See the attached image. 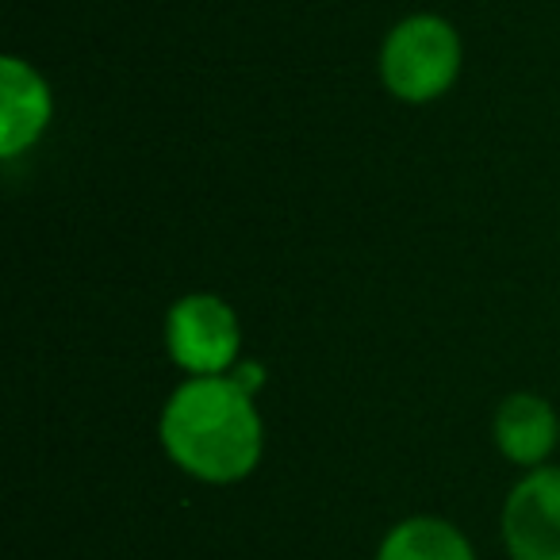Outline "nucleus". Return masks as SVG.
<instances>
[{"instance_id":"nucleus-5","label":"nucleus","mask_w":560,"mask_h":560,"mask_svg":"<svg viewBox=\"0 0 560 560\" xmlns=\"http://www.w3.org/2000/svg\"><path fill=\"white\" fill-rule=\"evenodd\" d=\"M55 124V89L35 62L0 58V158L16 162L43 142Z\"/></svg>"},{"instance_id":"nucleus-4","label":"nucleus","mask_w":560,"mask_h":560,"mask_svg":"<svg viewBox=\"0 0 560 560\" xmlns=\"http://www.w3.org/2000/svg\"><path fill=\"white\" fill-rule=\"evenodd\" d=\"M511 560H560V465H541L511 483L499 511Z\"/></svg>"},{"instance_id":"nucleus-6","label":"nucleus","mask_w":560,"mask_h":560,"mask_svg":"<svg viewBox=\"0 0 560 560\" xmlns=\"http://www.w3.org/2000/svg\"><path fill=\"white\" fill-rule=\"evenodd\" d=\"M491 442L518 472L552 465L560 445V415L541 392H511L491 415Z\"/></svg>"},{"instance_id":"nucleus-1","label":"nucleus","mask_w":560,"mask_h":560,"mask_svg":"<svg viewBox=\"0 0 560 560\" xmlns=\"http://www.w3.org/2000/svg\"><path fill=\"white\" fill-rule=\"evenodd\" d=\"M158 445L177 472L208 488H231L265 457V419L257 396L226 376H185L158 411Z\"/></svg>"},{"instance_id":"nucleus-3","label":"nucleus","mask_w":560,"mask_h":560,"mask_svg":"<svg viewBox=\"0 0 560 560\" xmlns=\"http://www.w3.org/2000/svg\"><path fill=\"white\" fill-rule=\"evenodd\" d=\"M162 338L185 376H226L242 361V319L215 292H185L173 300Z\"/></svg>"},{"instance_id":"nucleus-7","label":"nucleus","mask_w":560,"mask_h":560,"mask_svg":"<svg viewBox=\"0 0 560 560\" xmlns=\"http://www.w3.org/2000/svg\"><path fill=\"white\" fill-rule=\"evenodd\" d=\"M373 560H480L457 522L442 514H407L384 529Z\"/></svg>"},{"instance_id":"nucleus-2","label":"nucleus","mask_w":560,"mask_h":560,"mask_svg":"<svg viewBox=\"0 0 560 560\" xmlns=\"http://www.w3.org/2000/svg\"><path fill=\"white\" fill-rule=\"evenodd\" d=\"M465 70V39L438 12H411L388 27L376 55V73L392 101L427 108L442 101Z\"/></svg>"}]
</instances>
